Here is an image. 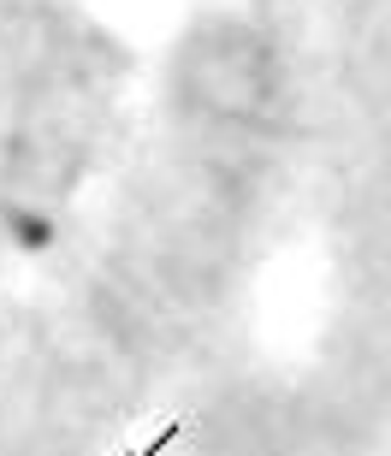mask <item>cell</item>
Returning <instances> with one entry per match:
<instances>
[{
    "mask_svg": "<svg viewBox=\"0 0 391 456\" xmlns=\"http://www.w3.org/2000/svg\"><path fill=\"white\" fill-rule=\"evenodd\" d=\"M0 220H6V237H12L18 249H48L53 243V214L48 208H6Z\"/></svg>",
    "mask_w": 391,
    "mask_h": 456,
    "instance_id": "6da1fadb",
    "label": "cell"
},
{
    "mask_svg": "<svg viewBox=\"0 0 391 456\" xmlns=\"http://www.w3.org/2000/svg\"><path fill=\"white\" fill-rule=\"evenodd\" d=\"M178 433H184V421H167V427H160V433H154L149 444H136V451H125V456H160L172 439H178Z\"/></svg>",
    "mask_w": 391,
    "mask_h": 456,
    "instance_id": "7a4b0ae2",
    "label": "cell"
}]
</instances>
